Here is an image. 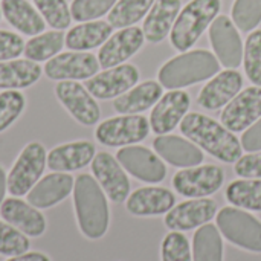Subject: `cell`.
<instances>
[{
	"instance_id": "cell-34",
	"label": "cell",
	"mask_w": 261,
	"mask_h": 261,
	"mask_svg": "<svg viewBox=\"0 0 261 261\" xmlns=\"http://www.w3.org/2000/svg\"><path fill=\"white\" fill-rule=\"evenodd\" d=\"M44 21L57 29L64 31L70 26L72 14L70 6L66 0H32Z\"/></svg>"
},
{
	"instance_id": "cell-43",
	"label": "cell",
	"mask_w": 261,
	"mask_h": 261,
	"mask_svg": "<svg viewBox=\"0 0 261 261\" xmlns=\"http://www.w3.org/2000/svg\"><path fill=\"white\" fill-rule=\"evenodd\" d=\"M242 148L251 153L261 151V118L255 121L242 136Z\"/></svg>"
},
{
	"instance_id": "cell-17",
	"label": "cell",
	"mask_w": 261,
	"mask_h": 261,
	"mask_svg": "<svg viewBox=\"0 0 261 261\" xmlns=\"http://www.w3.org/2000/svg\"><path fill=\"white\" fill-rule=\"evenodd\" d=\"M144 31L136 26L124 28L109 37L98 52V61L102 69H110L132 58L144 44Z\"/></svg>"
},
{
	"instance_id": "cell-10",
	"label": "cell",
	"mask_w": 261,
	"mask_h": 261,
	"mask_svg": "<svg viewBox=\"0 0 261 261\" xmlns=\"http://www.w3.org/2000/svg\"><path fill=\"white\" fill-rule=\"evenodd\" d=\"M98 58L90 52H64L46 61L44 73L54 81L89 80L99 70Z\"/></svg>"
},
{
	"instance_id": "cell-25",
	"label": "cell",
	"mask_w": 261,
	"mask_h": 261,
	"mask_svg": "<svg viewBox=\"0 0 261 261\" xmlns=\"http://www.w3.org/2000/svg\"><path fill=\"white\" fill-rule=\"evenodd\" d=\"M180 6V0H154L142 26L145 40L150 43H161L171 32Z\"/></svg>"
},
{
	"instance_id": "cell-1",
	"label": "cell",
	"mask_w": 261,
	"mask_h": 261,
	"mask_svg": "<svg viewBox=\"0 0 261 261\" xmlns=\"http://www.w3.org/2000/svg\"><path fill=\"white\" fill-rule=\"evenodd\" d=\"M180 132L197 147L222 162L236 164L242 158L243 148L236 135L206 115H185L180 122Z\"/></svg>"
},
{
	"instance_id": "cell-20",
	"label": "cell",
	"mask_w": 261,
	"mask_h": 261,
	"mask_svg": "<svg viewBox=\"0 0 261 261\" xmlns=\"http://www.w3.org/2000/svg\"><path fill=\"white\" fill-rule=\"evenodd\" d=\"M176 205L174 194L162 187H144L127 197V211L136 217L167 214Z\"/></svg>"
},
{
	"instance_id": "cell-41",
	"label": "cell",
	"mask_w": 261,
	"mask_h": 261,
	"mask_svg": "<svg viewBox=\"0 0 261 261\" xmlns=\"http://www.w3.org/2000/svg\"><path fill=\"white\" fill-rule=\"evenodd\" d=\"M24 43L21 35L0 29V61L15 60L23 54Z\"/></svg>"
},
{
	"instance_id": "cell-42",
	"label": "cell",
	"mask_w": 261,
	"mask_h": 261,
	"mask_svg": "<svg viewBox=\"0 0 261 261\" xmlns=\"http://www.w3.org/2000/svg\"><path fill=\"white\" fill-rule=\"evenodd\" d=\"M234 171L243 179H261V151L242 156L236 162Z\"/></svg>"
},
{
	"instance_id": "cell-46",
	"label": "cell",
	"mask_w": 261,
	"mask_h": 261,
	"mask_svg": "<svg viewBox=\"0 0 261 261\" xmlns=\"http://www.w3.org/2000/svg\"><path fill=\"white\" fill-rule=\"evenodd\" d=\"M0 20H2V9H0Z\"/></svg>"
},
{
	"instance_id": "cell-5",
	"label": "cell",
	"mask_w": 261,
	"mask_h": 261,
	"mask_svg": "<svg viewBox=\"0 0 261 261\" xmlns=\"http://www.w3.org/2000/svg\"><path fill=\"white\" fill-rule=\"evenodd\" d=\"M217 228L232 245L261 254V222L248 211L236 206H225L217 213Z\"/></svg>"
},
{
	"instance_id": "cell-38",
	"label": "cell",
	"mask_w": 261,
	"mask_h": 261,
	"mask_svg": "<svg viewBox=\"0 0 261 261\" xmlns=\"http://www.w3.org/2000/svg\"><path fill=\"white\" fill-rule=\"evenodd\" d=\"M162 261H193L191 245L180 231H173L165 236L161 245Z\"/></svg>"
},
{
	"instance_id": "cell-7",
	"label": "cell",
	"mask_w": 261,
	"mask_h": 261,
	"mask_svg": "<svg viewBox=\"0 0 261 261\" xmlns=\"http://www.w3.org/2000/svg\"><path fill=\"white\" fill-rule=\"evenodd\" d=\"M150 133V122L142 115H121L102 121L95 138L106 147H127L144 141Z\"/></svg>"
},
{
	"instance_id": "cell-15",
	"label": "cell",
	"mask_w": 261,
	"mask_h": 261,
	"mask_svg": "<svg viewBox=\"0 0 261 261\" xmlns=\"http://www.w3.org/2000/svg\"><path fill=\"white\" fill-rule=\"evenodd\" d=\"M92 173L109 199L122 203L130 196V180L122 165L110 153H96L92 161Z\"/></svg>"
},
{
	"instance_id": "cell-13",
	"label": "cell",
	"mask_w": 261,
	"mask_h": 261,
	"mask_svg": "<svg viewBox=\"0 0 261 261\" xmlns=\"http://www.w3.org/2000/svg\"><path fill=\"white\" fill-rule=\"evenodd\" d=\"M261 118V87H248L223 109L222 124L232 133L245 132Z\"/></svg>"
},
{
	"instance_id": "cell-32",
	"label": "cell",
	"mask_w": 261,
	"mask_h": 261,
	"mask_svg": "<svg viewBox=\"0 0 261 261\" xmlns=\"http://www.w3.org/2000/svg\"><path fill=\"white\" fill-rule=\"evenodd\" d=\"M226 200L240 210L261 211V179L234 180L226 188Z\"/></svg>"
},
{
	"instance_id": "cell-2",
	"label": "cell",
	"mask_w": 261,
	"mask_h": 261,
	"mask_svg": "<svg viewBox=\"0 0 261 261\" xmlns=\"http://www.w3.org/2000/svg\"><path fill=\"white\" fill-rule=\"evenodd\" d=\"M73 205L81 232L90 240L104 237L110 222L109 203L104 190L90 174H80L75 179Z\"/></svg>"
},
{
	"instance_id": "cell-44",
	"label": "cell",
	"mask_w": 261,
	"mask_h": 261,
	"mask_svg": "<svg viewBox=\"0 0 261 261\" xmlns=\"http://www.w3.org/2000/svg\"><path fill=\"white\" fill-rule=\"evenodd\" d=\"M6 261H50L47 255L41 254V252H24L21 255H15L11 257L9 260Z\"/></svg>"
},
{
	"instance_id": "cell-12",
	"label": "cell",
	"mask_w": 261,
	"mask_h": 261,
	"mask_svg": "<svg viewBox=\"0 0 261 261\" xmlns=\"http://www.w3.org/2000/svg\"><path fill=\"white\" fill-rule=\"evenodd\" d=\"M116 159L122 168L138 180L159 184L167 176V167L162 159L147 147L127 145L116 153Z\"/></svg>"
},
{
	"instance_id": "cell-16",
	"label": "cell",
	"mask_w": 261,
	"mask_h": 261,
	"mask_svg": "<svg viewBox=\"0 0 261 261\" xmlns=\"http://www.w3.org/2000/svg\"><path fill=\"white\" fill-rule=\"evenodd\" d=\"M217 216V203L213 199H191L173 206L164 219L171 231H191L210 223Z\"/></svg>"
},
{
	"instance_id": "cell-18",
	"label": "cell",
	"mask_w": 261,
	"mask_h": 261,
	"mask_svg": "<svg viewBox=\"0 0 261 261\" xmlns=\"http://www.w3.org/2000/svg\"><path fill=\"white\" fill-rule=\"evenodd\" d=\"M190 95L184 90L165 93L154 106L150 116V127L156 135H167L182 122L190 109Z\"/></svg>"
},
{
	"instance_id": "cell-27",
	"label": "cell",
	"mask_w": 261,
	"mask_h": 261,
	"mask_svg": "<svg viewBox=\"0 0 261 261\" xmlns=\"http://www.w3.org/2000/svg\"><path fill=\"white\" fill-rule=\"evenodd\" d=\"M112 32L113 28L109 21L104 20L84 21L69 29V32L66 34L64 46L76 52L90 50L98 46H102L109 40Z\"/></svg>"
},
{
	"instance_id": "cell-4",
	"label": "cell",
	"mask_w": 261,
	"mask_h": 261,
	"mask_svg": "<svg viewBox=\"0 0 261 261\" xmlns=\"http://www.w3.org/2000/svg\"><path fill=\"white\" fill-rule=\"evenodd\" d=\"M220 0H191L177 15L170 40L174 49L187 52L196 44L220 11Z\"/></svg>"
},
{
	"instance_id": "cell-8",
	"label": "cell",
	"mask_w": 261,
	"mask_h": 261,
	"mask_svg": "<svg viewBox=\"0 0 261 261\" xmlns=\"http://www.w3.org/2000/svg\"><path fill=\"white\" fill-rule=\"evenodd\" d=\"M225 182V173L217 165L184 168L173 177L176 193L188 199H200L217 193Z\"/></svg>"
},
{
	"instance_id": "cell-24",
	"label": "cell",
	"mask_w": 261,
	"mask_h": 261,
	"mask_svg": "<svg viewBox=\"0 0 261 261\" xmlns=\"http://www.w3.org/2000/svg\"><path fill=\"white\" fill-rule=\"evenodd\" d=\"M96 154L95 145L89 141H75L54 147L47 154V167L52 171H76L92 164Z\"/></svg>"
},
{
	"instance_id": "cell-19",
	"label": "cell",
	"mask_w": 261,
	"mask_h": 261,
	"mask_svg": "<svg viewBox=\"0 0 261 261\" xmlns=\"http://www.w3.org/2000/svg\"><path fill=\"white\" fill-rule=\"evenodd\" d=\"M243 87V76L234 69L223 70L213 76L199 93V104L208 110H217L226 106Z\"/></svg>"
},
{
	"instance_id": "cell-22",
	"label": "cell",
	"mask_w": 261,
	"mask_h": 261,
	"mask_svg": "<svg viewBox=\"0 0 261 261\" xmlns=\"http://www.w3.org/2000/svg\"><path fill=\"white\" fill-rule=\"evenodd\" d=\"M153 147L165 162L179 168L197 167L203 162V153L196 144L173 135H159Z\"/></svg>"
},
{
	"instance_id": "cell-3",
	"label": "cell",
	"mask_w": 261,
	"mask_h": 261,
	"mask_svg": "<svg viewBox=\"0 0 261 261\" xmlns=\"http://www.w3.org/2000/svg\"><path fill=\"white\" fill-rule=\"evenodd\" d=\"M220 70V61L206 49L184 52L168 60L159 70V83L165 89H180L213 78Z\"/></svg>"
},
{
	"instance_id": "cell-11",
	"label": "cell",
	"mask_w": 261,
	"mask_h": 261,
	"mask_svg": "<svg viewBox=\"0 0 261 261\" xmlns=\"http://www.w3.org/2000/svg\"><path fill=\"white\" fill-rule=\"evenodd\" d=\"M210 41L217 60L228 69H236L243 61V43L236 28V23L226 17L219 15L210 26Z\"/></svg>"
},
{
	"instance_id": "cell-23",
	"label": "cell",
	"mask_w": 261,
	"mask_h": 261,
	"mask_svg": "<svg viewBox=\"0 0 261 261\" xmlns=\"http://www.w3.org/2000/svg\"><path fill=\"white\" fill-rule=\"evenodd\" d=\"M75 180L70 174L55 171L38 180L28 193V203L38 210H46L63 202L73 190Z\"/></svg>"
},
{
	"instance_id": "cell-9",
	"label": "cell",
	"mask_w": 261,
	"mask_h": 261,
	"mask_svg": "<svg viewBox=\"0 0 261 261\" xmlns=\"http://www.w3.org/2000/svg\"><path fill=\"white\" fill-rule=\"evenodd\" d=\"M55 95L73 119L81 125L90 127L98 124L101 110L86 86L78 81H58L55 86Z\"/></svg>"
},
{
	"instance_id": "cell-29",
	"label": "cell",
	"mask_w": 261,
	"mask_h": 261,
	"mask_svg": "<svg viewBox=\"0 0 261 261\" xmlns=\"http://www.w3.org/2000/svg\"><path fill=\"white\" fill-rule=\"evenodd\" d=\"M41 76V67L31 60L0 61V89L15 90L35 84Z\"/></svg>"
},
{
	"instance_id": "cell-21",
	"label": "cell",
	"mask_w": 261,
	"mask_h": 261,
	"mask_svg": "<svg viewBox=\"0 0 261 261\" xmlns=\"http://www.w3.org/2000/svg\"><path fill=\"white\" fill-rule=\"evenodd\" d=\"M0 216L5 222L29 237H40L46 231L44 216L31 203L20 199H6L0 206Z\"/></svg>"
},
{
	"instance_id": "cell-35",
	"label": "cell",
	"mask_w": 261,
	"mask_h": 261,
	"mask_svg": "<svg viewBox=\"0 0 261 261\" xmlns=\"http://www.w3.org/2000/svg\"><path fill=\"white\" fill-rule=\"evenodd\" d=\"M232 21L242 32H251L261 23V0H236Z\"/></svg>"
},
{
	"instance_id": "cell-6",
	"label": "cell",
	"mask_w": 261,
	"mask_h": 261,
	"mask_svg": "<svg viewBox=\"0 0 261 261\" xmlns=\"http://www.w3.org/2000/svg\"><path fill=\"white\" fill-rule=\"evenodd\" d=\"M46 165L47 154L44 147L40 142H29L8 174V191L15 197L28 194L40 180Z\"/></svg>"
},
{
	"instance_id": "cell-33",
	"label": "cell",
	"mask_w": 261,
	"mask_h": 261,
	"mask_svg": "<svg viewBox=\"0 0 261 261\" xmlns=\"http://www.w3.org/2000/svg\"><path fill=\"white\" fill-rule=\"evenodd\" d=\"M154 0H118L109 12V23L112 28H130L142 20L151 9Z\"/></svg>"
},
{
	"instance_id": "cell-40",
	"label": "cell",
	"mask_w": 261,
	"mask_h": 261,
	"mask_svg": "<svg viewBox=\"0 0 261 261\" xmlns=\"http://www.w3.org/2000/svg\"><path fill=\"white\" fill-rule=\"evenodd\" d=\"M28 237L8 222L5 223L0 220V254L6 257H15L28 252Z\"/></svg>"
},
{
	"instance_id": "cell-26",
	"label": "cell",
	"mask_w": 261,
	"mask_h": 261,
	"mask_svg": "<svg viewBox=\"0 0 261 261\" xmlns=\"http://www.w3.org/2000/svg\"><path fill=\"white\" fill-rule=\"evenodd\" d=\"M2 15L23 35H38L44 32L46 21L38 9L28 0H2Z\"/></svg>"
},
{
	"instance_id": "cell-39",
	"label": "cell",
	"mask_w": 261,
	"mask_h": 261,
	"mask_svg": "<svg viewBox=\"0 0 261 261\" xmlns=\"http://www.w3.org/2000/svg\"><path fill=\"white\" fill-rule=\"evenodd\" d=\"M24 106L26 99L18 90H5L0 93V133L18 119Z\"/></svg>"
},
{
	"instance_id": "cell-14",
	"label": "cell",
	"mask_w": 261,
	"mask_h": 261,
	"mask_svg": "<svg viewBox=\"0 0 261 261\" xmlns=\"http://www.w3.org/2000/svg\"><path fill=\"white\" fill-rule=\"evenodd\" d=\"M139 81V70L133 64H119L86 80V89L98 99L118 98Z\"/></svg>"
},
{
	"instance_id": "cell-36",
	"label": "cell",
	"mask_w": 261,
	"mask_h": 261,
	"mask_svg": "<svg viewBox=\"0 0 261 261\" xmlns=\"http://www.w3.org/2000/svg\"><path fill=\"white\" fill-rule=\"evenodd\" d=\"M243 64L249 80L261 87V29L252 31L248 35L243 50Z\"/></svg>"
},
{
	"instance_id": "cell-45",
	"label": "cell",
	"mask_w": 261,
	"mask_h": 261,
	"mask_svg": "<svg viewBox=\"0 0 261 261\" xmlns=\"http://www.w3.org/2000/svg\"><path fill=\"white\" fill-rule=\"evenodd\" d=\"M8 190V179H6V173L5 170L0 167V206L5 200V193Z\"/></svg>"
},
{
	"instance_id": "cell-28",
	"label": "cell",
	"mask_w": 261,
	"mask_h": 261,
	"mask_svg": "<svg viewBox=\"0 0 261 261\" xmlns=\"http://www.w3.org/2000/svg\"><path fill=\"white\" fill-rule=\"evenodd\" d=\"M162 98V86L156 81H145L132 87L113 101V109L122 115L141 113Z\"/></svg>"
},
{
	"instance_id": "cell-37",
	"label": "cell",
	"mask_w": 261,
	"mask_h": 261,
	"mask_svg": "<svg viewBox=\"0 0 261 261\" xmlns=\"http://www.w3.org/2000/svg\"><path fill=\"white\" fill-rule=\"evenodd\" d=\"M116 2L118 0H72V20L80 23L98 20L99 17L109 14Z\"/></svg>"
},
{
	"instance_id": "cell-30",
	"label": "cell",
	"mask_w": 261,
	"mask_h": 261,
	"mask_svg": "<svg viewBox=\"0 0 261 261\" xmlns=\"http://www.w3.org/2000/svg\"><path fill=\"white\" fill-rule=\"evenodd\" d=\"M193 261H223V240L217 226L206 223L196 231Z\"/></svg>"
},
{
	"instance_id": "cell-31",
	"label": "cell",
	"mask_w": 261,
	"mask_h": 261,
	"mask_svg": "<svg viewBox=\"0 0 261 261\" xmlns=\"http://www.w3.org/2000/svg\"><path fill=\"white\" fill-rule=\"evenodd\" d=\"M66 35L63 31H47L41 32L38 35L31 37L24 43L23 54L28 60L40 63V61H49L55 55H58L64 46Z\"/></svg>"
}]
</instances>
